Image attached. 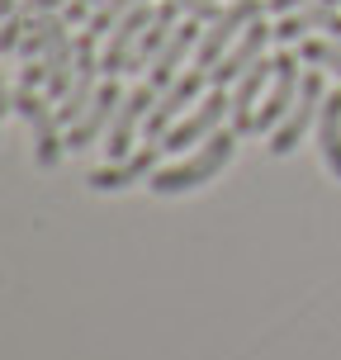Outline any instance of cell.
I'll list each match as a JSON object with an SVG mask.
<instances>
[{
  "label": "cell",
  "instance_id": "4fadbf2b",
  "mask_svg": "<svg viewBox=\"0 0 341 360\" xmlns=\"http://www.w3.org/2000/svg\"><path fill=\"white\" fill-rule=\"evenodd\" d=\"M166 147L162 143H147L143 152H133V157H124V162H105L100 171H90V190H128L133 180H143L157 171V157H162Z\"/></svg>",
  "mask_w": 341,
  "mask_h": 360
},
{
  "label": "cell",
  "instance_id": "3957f363",
  "mask_svg": "<svg viewBox=\"0 0 341 360\" xmlns=\"http://www.w3.org/2000/svg\"><path fill=\"white\" fill-rule=\"evenodd\" d=\"M323 105H327L323 76L308 72V76H304V86H299V100H294V109H289L285 119H280V128L270 133V152H275V157H289L294 147L304 143L308 128H318V114H323Z\"/></svg>",
  "mask_w": 341,
  "mask_h": 360
},
{
  "label": "cell",
  "instance_id": "8992f818",
  "mask_svg": "<svg viewBox=\"0 0 341 360\" xmlns=\"http://www.w3.org/2000/svg\"><path fill=\"white\" fill-rule=\"evenodd\" d=\"M275 62V76H270L266 86V105L256 109V133H275L280 119H285L294 100H299V86H304V76H299V53H280L270 57Z\"/></svg>",
  "mask_w": 341,
  "mask_h": 360
},
{
  "label": "cell",
  "instance_id": "603a6c76",
  "mask_svg": "<svg viewBox=\"0 0 341 360\" xmlns=\"http://www.w3.org/2000/svg\"><path fill=\"white\" fill-rule=\"evenodd\" d=\"M67 10V0H19V15L34 19V15H62Z\"/></svg>",
  "mask_w": 341,
  "mask_h": 360
},
{
  "label": "cell",
  "instance_id": "44dd1931",
  "mask_svg": "<svg viewBox=\"0 0 341 360\" xmlns=\"http://www.w3.org/2000/svg\"><path fill=\"white\" fill-rule=\"evenodd\" d=\"M19 38H24V15L0 19V53H19Z\"/></svg>",
  "mask_w": 341,
  "mask_h": 360
},
{
  "label": "cell",
  "instance_id": "30bf717a",
  "mask_svg": "<svg viewBox=\"0 0 341 360\" xmlns=\"http://www.w3.org/2000/svg\"><path fill=\"white\" fill-rule=\"evenodd\" d=\"M119 100H124V90H119V81L109 76L105 86L95 90V100L86 105V114H81V119H76V124L67 128V147H72V152H81V147H90V143H95V138H100V133L109 128V119H114Z\"/></svg>",
  "mask_w": 341,
  "mask_h": 360
},
{
  "label": "cell",
  "instance_id": "8fae6325",
  "mask_svg": "<svg viewBox=\"0 0 341 360\" xmlns=\"http://www.w3.org/2000/svg\"><path fill=\"white\" fill-rule=\"evenodd\" d=\"M147 24H152V5L133 10L124 24H114V34H109V48L100 53V72H105V76H124V72H128V57L138 53V43H143Z\"/></svg>",
  "mask_w": 341,
  "mask_h": 360
},
{
  "label": "cell",
  "instance_id": "7c38bea8",
  "mask_svg": "<svg viewBox=\"0 0 341 360\" xmlns=\"http://www.w3.org/2000/svg\"><path fill=\"white\" fill-rule=\"evenodd\" d=\"M190 48H199V19H185V24L171 29V38L162 43V53L152 57V67H147V86H157V90L171 86L180 76V62H185Z\"/></svg>",
  "mask_w": 341,
  "mask_h": 360
},
{
  "label": "cell",
  "instance_id": "52a82bcc",
  "mask_svg": "<svg viewBox=\"0 0 341 360\" xmlns=\"http://www.w3.org/2000/svg\"><path fill=\"white\" fill-rule=\"evenodd\" d=\"M233 114V95H223V90H214V95H204L185 119H180L171 133L162 138V147L166 152H185V147H195V143H209L214 138V128L223 124Z\"/></svg>",
  "mask_w": 341,
  "mask_h": 360
},
{
  "label": "cell",
  "instance_id": "5bb4252c",
  "mask_svg": "<svg viewBox=\"0 0 341 360\" xmlns=\"http://www.w3.org/2000/svg\"><path fill=\"white\" fill-rule=\"evenodd\" d=\"M270 76H275V62H252L247 72L237 76V86H233V128L237 133H256V100H261V90L270 86Z\"/></svg>",
  "mask_w": 341,
  "mask_h": 360
},
{
  "label": "cell",
  "instance_id": "d4e9b609",
  "mask_svg": "<svg viewBox=\"0 0 341 360\" xmlns=\"http://www.w3.org/2000/svg\"><path fill=\"white\" fill-rule=\"evenodd\" d=\"M10 109H15V95L5 90V76H0V114H10Z\"/></svg>",
  "mask_w": 341,
  "mask_h": 360
},
{
  "label": "cell",
  "instance_id": "5b68a950",
  "mask_svg": "<svg viewBox=\"0 0 341 360\" xmlns=\"http://www.w3.org/2000/svg\"><path fill=\"white\" fill-rule=\"evenodd\" d=\"M204 81H209V67H195V72L176 76V81H171V86L157 95V105H152V114H147V138H152V143H162L166 133H171V128L185 119V109L199 100Z\"/></svg>",
  "mask_w": 341,
  "mask_h": 360
},
{
  "label": "cell",
  "instance_id": "d6986e66",
  "mask_svg": "<svg viewBox=\"0 0 341 360\" xmlns=\"http://www.w3.org/2000/svg\"><path fill=\"white\" fill-rule=\"evenodd\" d=\"M143 5H152V0H100L95 10H90V19H86V34L90 38H105V34H114V24H124L133 10H143Z\"/></svg>",
  "mask_w": 341,
  "mask_h": 360
},
{
  "label": "cell",
  "instance_id": "7402d4cb",
  "mask_svg": "<svg viewBox=\"0 0 341 360\" xmlns=\"http://www.w3.org/2000/svg\"><path fill=\"white\" fill-rule=\"evenodd\" d=\"M180 10H185V19H199V24H214L223 10H218V0H176Z\"/></svg>",
  "mask_w": 341,
  "mask_h": 360
},
{
  "label": "cell",
  "instance_id": "9c48e42d",
  "mask_svg": "<svg viewBox=\"0 0 341 360\" xmlns=\"http://www.w3.org/2000/svg\"><path fill=\"white\" fill-rule=\"evenodd\" d=\"M270 38H275V24L252 19V24H247V34H242L228 53L218 57L223 67H209V86H218V90H223V86H237V76L247 72L252 62H261V57H266V43H270Z\"/></svg>",
  "mask_w": 341,
  "mask_h": 360
},
{
  "label": "cell",
  "instance_id": "277c9868",
  "mask_svg": "<svg viewBox=\"0 0 341 360\" xmlns=\"http://www.w3.org/2000/svg\"><path fill=\"white\" fill-rule=\"evenodd\" d=\"M261 19V0H228L223 15L199 34V48H195V67H218V57L233 48L237 38L247 34V24Z\"/></svg>",
  "mask_w": 341,
  "mask_h": 360
},
{
  "label": "cell",
  "instance_id": "ac0fdd59",
  "mask_svg": "<svg viewBox=\"0 0 341 360\" xmlns=\"http://www.w3.org/2000/svg\"><path fill=\"white\" fill-rule=\"evenodd\" d=\"M313 138H318V157H323L327 176L341 180V95H327V105H323V114H318Z\"/></svg>",
  "mask_w": 341,
  "mask_h": 360
},
{
  "label": "cell",
  "instance_id": "cb8c5ba5",
  "mask_svg": "<svg viewBox=\"0 0 341 360\" xmlns=\"http://www.w3.org/2000/svg\"><path fill=\"white\" fill-rule=\"evenodd\" d=\"M275 15H289V10H299V5H308V0H266Z\"/></svg>",
  "mask_w": 341,
  "mask_h": 360
},
{
  "label": "cell",
  "instance_id": "9a60e30c",
  "mask_svg": "<svg viewBox=\"0 0 341 360\" xmlns=\"http://www.w3.org/2000/svg\"><path fill=\"white\" fill-rule=\"evenodd\" d=\"M332 15H337V5H327V0H308V5H299V10H289V15L275 19V43L294 48V43H304L313 29H327Z\"/></svg>",
  "mask_w": 341,
  "mask_h": 360
},
{
  "label": "cell",
  "instance_id": "484cf974",
  "mask_svg": "<svg viewBox=\"0 0 341 360\" xmlns=\"http://www.w3.org/2000/svg\"><path fill=\"white\" fill-rule=\"evenodd\" d=\"M327 34H332V38H337V43H341V10H337V15H332V24H327Z\"/></svg>",
  "mask_w": 341,
  "mask_h": 360
},
{
  "label": "cell",
  "instance_id": "2e32d148",
  "mask_svg": "<svg viewBox=\"0 0 341 360\" xmlns=\"http://www.w3.org/2000/svg\"><path fill=\"white\" fill-rule=\"evenodd\" d=\"M43 67H48V95L53 100H67V90H72V76H76V43L72 34H67V24L53 34V43H48V53H43Z\"/></svg>",
  "mask_w": 341,
  "mask_h": 360
},
{
  "label": "cell",
  "instance_id": "7a4b0ae2",
  "mask_svg": "<svg viewBox=\"0 0 341 360\" xmlns=\"http://www.w3.org/2000/svg\"><path fill=\"white\" fill-rule=\"evenodd\" d=\"M15 114L29 124V138H34V162L43 166V171H53V166L62 162V147H67V143H62V133H57V124H62V119L53 114V105H48L34 86H24L15 95Z\"/></svg>",
  "mask_w": 341,
  "mask_h": 360
},
{
  "label": "cell",
  "instance_id": "ffe728a7",
  "mask_svg": "<svg viewBox=\"0 0 341 360\" xmlns=\"http://www.w3.org/2000/svg\"><path fill=\"white\" fill-rule=\"evenodd\" d=\"M299 57H304L308 67H323L341 81V43L337 38H304L299 43Z\"/></svg>",
  "mask_w": 341,
  "mask_h": 360
},
{
  "label": "cell",
  "instance_id": "ba28073f",
  "mask_svg": "<svg viewBox=\"0 0 341 360\" xmlns=\"http://www.w3.org/2000/svg\"><path fill=\"white\" fill-rule=\"evenodd\" d=\"M157 95H162L157 86H138V90H128L124 100H119L114 119H109V138H105L109 162H124L128 152H133V133H138V124L152 114L147 105H157Z\"/></svg>",
  "mask_w": 341,
  "mask_h": 360
},
{
  "label": "cell",
  "instance_id": "6da1fadb",
  "mask_svg": "<svg viewBox=\"0 0 341 360\" xmlns=\"http://www.w3.org/2000/svg\"><path fill=\"white\" fill-rule=\"evenodd\" d=\"M237 152V133H214L209 143L190 152V157H180L176 166H162V171H152V190L157 195H185V190H199V185H209V180L223 171V166L233 162Z\"/></svg>",
  "mask_w": 341,
  "mask_h": 360
},
{
  "label": "cell",
  "instance_id": "e0dca14e",
  "mask_svg": "<svg viewBox=\"0 0 341 360\" xmlns=\"http://www.w3.org/2000/svg\"><path fill=\"white\" fill-rule=\"evenodd\" d=\"M176 15H180L176 0L152 5V24H147V34H143V43H138V53L128 57V72H147V67H152V57L162 53V43L171 38V29H176Z\"/></svg>",
  "mask_w": 341,
  "mask_h": 360
},
{
  "label": "cell",
  "instance_id": "4316f807",
  "mask_svg": "<svg viewBox=\"0 0 341 360\" xmlns=\"http://www.w3.org/2000/svg\"><path fill=\"white\" fill-rule=\"evenodd\" d=\"M19 10V0H0V19H10Z\"/></svg>",
  "mask_w": 341,
  "mask_h": 360
}]
</instances>
